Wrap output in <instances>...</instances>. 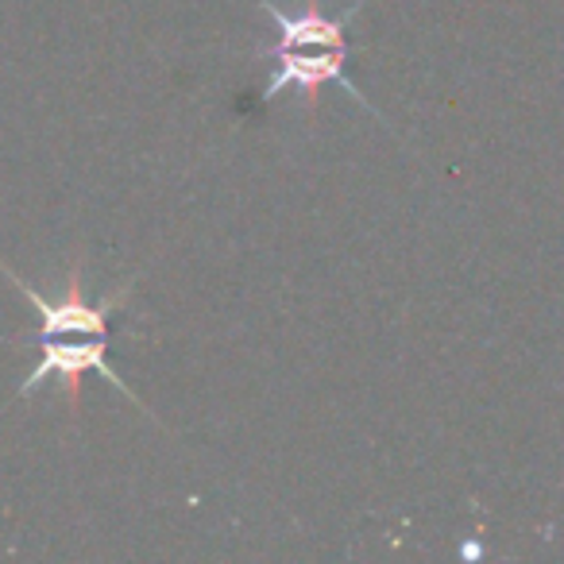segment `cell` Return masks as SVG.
<instances>
[{
	"label": "cell",
	"instance_id": "1",
	"mask_svg": "<svg viewBox=\"0 0 564 564\" xmlns=\"http://www.w3.org/2000/svg\"><path fill=\"white\" fill-rule=\"evenodd\" d=\"M0 271L9 274V282L40 310V340L47 337H109V317L124 306V299L132 294V282H124L117 294H109L105 302H86L82 294V267H74L70 279H66V294L58 302L43 299L32 282H24L12 271L4 259H0Z\"/></svg>",
	"mask_w": 564,
	"mask_h": 564
},
{
	"label": "cell",
	"instance_id": "2",
	"mask_svg": "<svg viewBox=\"0 0 564 564\" xmlns=\"http://www.w3.org/2000/svg\"><path fill=\"white\" fill-rule=\"evenodd\" d=\"M89 371H94V376H101L109 387H117L120 394H128L135 406H143V402L135 399L132 387H128L124 379L117 376V368L109 364V337H82L78 345H70V340H63V337L40 340V364H35V368L24 376V383L17 387V399H28V394L40 391L47 379H58V383L66 387V399H70V406H78L82 376H89Z\"/></svg>",
	"mask_w": 564,
	"mask_h": 564
},
{
	"label": "cell",
	"instance_id": "3",
	"mask_svg": "<svg viewBox=\"0 0 564 564\" xmlns=\"http://www.w3.org/2000/svg\"><path fill=\"white\" fill-rule=\"evenodd\" d=\"M274 70L263 86V105L279 101L282 94H299L306 105H314L322 86H340L352 94L364 109H371L368 94L352 82V47H329V51H271ZM376 112V109H371Z\"/></svg>",
	"mask_w": 564,
	"mask_h": 564
},
{
	"label": "cell",
	"instance_id": "4",
	"mask_svg": "<svg viewBox=\"0 0 564 564\" xmlns=\"http://www.w3.org/2000/svg\"><path fill=\"white\" fill-rule=\"evenodd\" d=\"M368 0H356V9L340 12V17H329L325 9L310 4V9H282L274 0H259V9L271 17V24L279 28V40L263 51H329V47H352L348 40V24L360 17V9Z\"/></svg>",
	"mask_w": 564,
	"mask_h": 564
}]
</instances>
